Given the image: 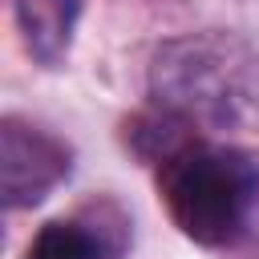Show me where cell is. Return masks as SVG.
Listing matches in <instances>:
<instances>
[{"label": "cell", "instance_id": "obj_1", "mask_svg": "<svg viewBox=\"0 0 259 259\" xmlns=\"http://www.w3.org/2000/svg\"><path fill=\"white\" fill-rule=\"evenodd\" d=\"M158 186L174 227L202 247L235 243L259 210V162L231 146H178L162 158Z\"/></svg>", "mask_w": 259, "mask_h": 259}, {"label": "cell", "instance_id": "obj_4", "mask_svg": "<svg viewBox=\"0 0 259 259\" xmlns=\"http://www.w3.org/2000/svg\"><path fill=\"white\" fill-rule=\"evenodd\" d=\"M81 0H16V28L32 61L61 65L77 32Z\"/></svg>", "mask_w": 259, "mask_h": 259}, {"label": "cell", "instance_id": "obj_5", "mask_svg": "<svg viewBox=\"0 0 259 259\" xmlns=\"http://www.w3.org/2000/svg\"><path fill=\"white\" fill-rule=\"evenodd\" d=\"M28 259H113V251L101 239V231L77 219H53L28 243Z\"/></svg>", "mask_w": 259, "mask_h": 259}, {"label": "cell", "instance_id": "obj_2", "mask_svg": "<svg viewBox=\"0 0 259 259\" xmlns=\"http://www.w3.org/2000/svg\"><path fill=\"white\" fill-rule=\"evenodd\" d=\"M150 89L162 113L182 125H227L259 105L255 57L235 36H182L162 45Z\"/></svg>", "mask_w": 259, "mask_h": 259}, {"label": "cell", "instance_id": "obj_3", "mask_svg": "<svg viewBox=\"0 0 259 259\" xmlns=\"http://www.w3.org/2000/svg\"><path fill=\"white\" fill-rule=\"evenodd\" d=\"M69 146L49 130L8 117L0 125V190L8 210L36 206L69 178Z\"/></svg>", "mask_w": 259, "mask_h": 259}]
</instances>
